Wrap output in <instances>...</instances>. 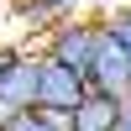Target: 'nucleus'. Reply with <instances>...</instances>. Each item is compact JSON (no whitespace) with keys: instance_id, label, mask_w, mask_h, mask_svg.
<instances>
[{"instance_id":"obj_1","label":"nucleus","mask_w":131,"mask_h":131,"mask_svg":"<svg viewBox=\"0 0 131 131\" xmlns=\"http://www.w3.org/2000/svg\"><path fill=\"white\" fill-rule=\"evenodd\" d=\"M100 31H105L100 16H68L52 31H42V58H52V63H63V68H73V73L89 79L94 52H100Z\"/></svg>"},{"instance_id":"obj_6","label":"nucleus","mask_w":131,"mask_h":131,"mask_svg":"<svg viewBox=\"0 0 131 131\" xmlns=\"http://www.w3.org/2000/svg\"><path fill=\"white\" fill-rule=\"evenodd\" d=\"M105 26H110V37L121 42V47L131 52V0H121V5H110V16H100Z\"/></svg>"},{"instance_id":"obj_7","label":"nucleus","mask_w":131,"mask_h":131,"mask_svg":"<svg viewBox=\"0 0 131 131\" xmlns=\"http://www.w3.org/2000/svg\"><path fill=\"white\" fill-rule=\"evenodd\" d=\"M0 131H58V126H52L47 110H21V115H10V121H0Z\"/></svg>"},{"instance_id":"obj_2","label":"nucleus","mask_w":131,"mask_h":131,"mask_svg":"<svg viewBox=\"0 0 131 131\" xmlns=\"http://www.w3.org/2000/svg\"><path fill=\"white\" fill-rule=\"evenodd\" d=\"M37 89H42V52L16 47L5 73H0V121H10L21 110H37Z\"/></svg>"},{"instance_id":"obj_8","label":"nucleus","mask_w":131,"mask_h":131,"mask_svg":"<svg viewBox=\"0 0 131 131\" xmlns=\"http://www.w3.org/2000/svg\"><path fill=\"white\" fill-rule=\"evenodd\" d=\"M115 131H131V100H126V110H121V126Z\"/></svg>"},{"instance_id":"obj_10","label":"nucleus","mask_w":131,"mask_h":131,"mask_svg":"<svg viewBox=\"0 0 131 131\" xmlns=\"http://www.w3.org/2000/svg\"><path fill=\"white\" fill-rule=\"evenodd\" d=\"M16 5H21V0H16Z\"/></svg>"},{"instance_id":"obj_4","label":"nucleus","mask_w":131,"mask_h":131,"mask_svg":"<svg viewBox=\"0 0 131 131\" xmlns=\"http://www.w3.org/2000/svg\"><path fill=\"white\" fill-rule=\"evenodd\" d=\"M89 89L115 94V100H131V52L110 37V26L100 31V52H94V68H89Z\"/></svg>"},{"instance_id":"obj_3","label":"nucleus","mask_w":131,"mask_h":131,"mask_svg":"<svg viewBox=\"0 0 131 131\" xmlns=\"http://www.w3.org/2000/svg\"><path fill=\"white\" fill-rule=\"evenodd\" d=\"M89 79L84 73H73V68H63V63H52V58H42V89H37V110H63V115H73L84 100H89Z\"/></svg>"},{"instance_id":"obj_9","label":"nucleus","mask_w":131,"mask_h":131,"mask_svg":"<svg viewBox=\"0 0 131 131\" xmlns=\"http://www.w3.org/2000/svg\"><path fill=\"white\" fill-rule=\"evenodd\" d=\"M10 52H16V47H0V73H5V63H10Z\"/></svg>"},{"instance_id":"obj_5","label":"nucleus","mask_w":131,"mask_h":131,"mask_svg":"<svg viewBox=\"0 0 131 131\" xmlns=\"http://www.w3.org/2000/svg\"><path fill=\"white\" fill-rule=\"evenodd\" d=\"M121 110H126V100L94 89L89 100L73 110V126H68V131H115V126H121Z\"/></svg>"}]
</instances>
